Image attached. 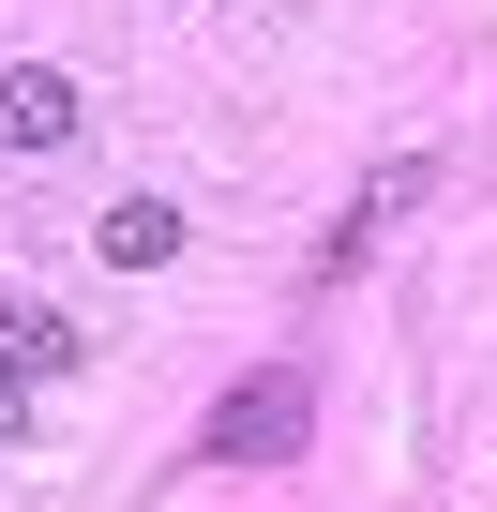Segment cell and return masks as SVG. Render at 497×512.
<instances>
[{
    "instance_id": "obj_1",
    "label": "cell",
    "mask_w": 497,
    "mask_h": 512,
    "mask_svg": "<svg viewBox=\"0 0 497 512\" xmlns=\"http://www.w3.org/2000/svg\"><path fill=\"white\" fill-rule=\"evenodd\" d=\"M302 422H317V377H302V362L241 377V392L211 407V467H287V452H302Z\"/></svg>"
},
{
    "instance_id": "obj_2",
    "label": "cell",
    "mask_w": 497,
    "mask_h": 512,
    "mask_svg": "<svg viewBox=\"0 0 497 512\" xmlns=\"http://www.w3.org/2000/svg\"><path fill=\"white\" fill-rule=\"evenodd\" d=\"M0 151H76V76L61 61H0Z\"/></svg>"
},
{
    "instance_id": "obj_3",
    "label": "cell",
    "mask_w": 497,
    "mask_h": 512,
    "mask_svg": "<svg viewBox=\"0 0 497 512\" xmlns=\"http://www.w3.org/2000/svg\"><path fill=\"white\" fill-rule=\"evenodd\" d=\"M91 256H106V272H166V256H181V196H106L91 211Z\"/></svg>"
},
{
    "instance_id": "obj_4",
    "label": "cell",
    "mask_w": 497,
    "mask_h": 512,
    "mask_svg": "<svg viewBox=\"0 0 497 512\" xmlns=\"http://www.w3.org/2000/svg\"><path fill=\"white\" fill-rule=\"evenodd\" d=\"M0 362H16L31 392H46V377H76V317H61V302H0Z\"/></svg>"
},
{
    "instance_id": "obj_5",
    "label": "cell",
    "mask_w": 497,
    "mask_h": 512,
    "mask_svg": "<svg viewBox=\"0 0 497 512\" xmlns=\"http://www.w3.org/2000/svg\"><path fill=\"white\" fill-rule=\"evenodd\" d=\"M422 181H437V166H377V181L347 196V226H332V272H362V241H377V226H392V211H407Z\"/></svg>"
},
{
    "instance_id": "obj_6",
    "label": "cell",
    "mask_w": 497,
    "mask_h": 512,
    "mask_svg": "<svg viewBox=\"0 0 497 512\" xmlns=\"http://www.w3.org/2000/svg\"><path fill=\"white\" fill-rule=\"evenodd\" d=\"M16 422H31V377H16V362H0V437H16Z\"/></svg>"
}]
</instances>
